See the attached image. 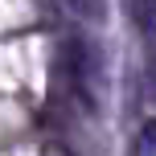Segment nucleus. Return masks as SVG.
<instances>
[{"instance_id":"nucleus-4","label":"nucleus","mask_w":156,"mask_h":156,"mask_svg":"<svg viewBox=\"0 0 156 156\" xmlns=\"http://www.w3.org/2000/svg\"><path fill=\"white\" fill-rule=\"evenodd\" d=\"M152 78H156V62H152Z\"/></svg>"},{"instance_id":"nucleus-3","label":"nucleus","mask_w":156,"mask_h":156,"mask_svg":"<svg viewBox=\"0 0 156 156\" xmlns=\"http://www.w3.org/2000/svg\"><path fill=\"white\" fill-rule=\"evenodd\" d=\"M66 4H70L74 12L82 16V21H99V16H103V8H107L103 0H66Z\"/></svg>"},{"instance_id":"nucleus-1","label":"nucleus","mask_w":156,"mask_h":156,"mask_svg":"<svg viewBox=\"0 0 156 156\" xmlns=\"http://www.w3.org/2000/svg\"><path fill=\"white\" fill-rule=\"evenodd\" d=\"M70 74H74V86L82 94V103L99 107V49L82 37L70 41Z\"/></svg>"},{"instance_id":"nucleus-2","label":"nucleus","mask_w":156,"mask_h":156,"mask_svg":"<svg viewBox=\"0 0 156 156\" xmlns=\"http://www.w3.org/2000/svg\"><path fill=\"white\" fill-rule=\"evenodd\" d=\"M136 156H156V119L140 127V136H136Z\"/></svg>"}]
</instances>
